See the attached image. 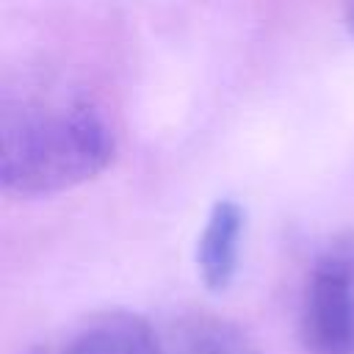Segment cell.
Returning a JSON list of instances; mask_svg holds the SVG:
<instances>
[{
	"label": "cell",
	"mask_w": 354,
	"mask_h": 354,
	"mask_svg": "<svg viewBox=\"0 0 354 354\" xmlns=\"http://www.w3.org/2000/svg\"><path fill=\"white\" fill-rule=\"evenodd\" d=\"M119 147L108 105L86 86L44 77L3 94L0 180L14 196H50L102 174Z\"/></svg>",
	"instance_id": "cell-1"
},
{
	"label": "cell",
	"mask_w": 354,
	"mask_h": 354,
	"mask_svg": "<svg viewBox=\"0 0 354 354\" xmlns=\"http://www.w3.org/2000/svg\"><path fill=\"white\" fill-rule=\"evenodd\" d=\"M28 354H163V337L130 310H100Z\"/></svg>",
	"instance_id": "cell-3"
},
{
	"label": "cell",
	"mask_w": 354,
	"mask_h": 354,
	"mask_svg": "<svg viewBox=\"0 0 354 354\" xmlns=\"http://www.w3.org/2000/svg\"><path fill=\"white\" fill-rule=\"evenodd\" d=\"M163 354H260L254 340L213 313H185L160 329Z\"/></svg>",
	"instance_id": "cell-5"
},
{
	"label": "cell",
	"mask_w": 354,
	"mask_h": 354,
	"mask_svg": "<svg viewBox=\"0 0 354 354\" xmlns=\"http://www.w3.org/2000/svg\"><path fill=\"white\" fill-rule=\"evenodd\" d=\"M246 213L235 199H218L196 241V271L207 290H227L238 274Z\"/></svg>",
	"instance_id": "cell-4"
},
{
	"label": "cell",
	"mask_w": 354,
	"mask_h": 354,
	"mask_svg": "<svg viewBox=\"0 0 354 354\" xmlns=\"http://www.w3.org/2000/svg\"><path fill=\"white\" fill-rule=\"evenodd\" d=\"M343 19H346V30L354 41V0H343Z\"/></svg>",
	"instance_id": "cell-6"
},
{
	"label": "cell",
	"mask_w": 354,
	"mask_h": 354,
	"mask_svg": "<svg viewBox=\"0 0 354 354\" xmlns=\"http://www.w3.org/2000/svg\"><path fill=\"white\" fill-rule=\"evenodd\" d=\"M299 329L307 354H354V241L332 246L313 263Z\"/></svg>",
	"instance_id": "cell-2"
}]
</instances>
